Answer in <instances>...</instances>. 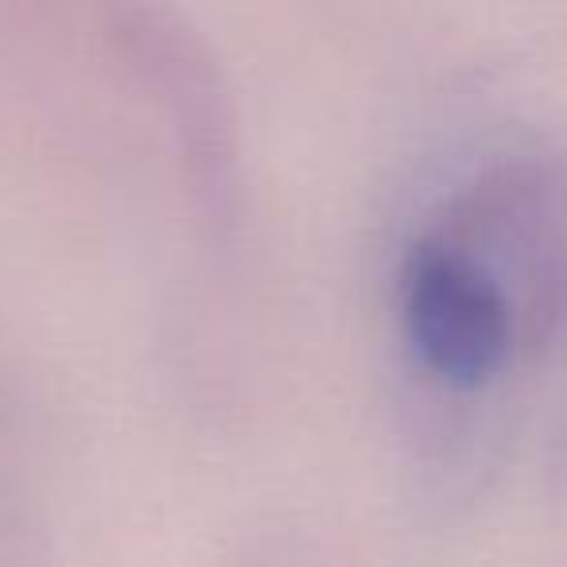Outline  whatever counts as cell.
<instances>
[{"label":"cell","instance_id":"6da1fadb","mask_svg":"<svg viewBox=\"0 0 567 567\" xmlns=\"http://www.w3.org/2000/svg\"><path fill=\"white\" fill-rule=\"evenodd\" d=\"M105 40L164 113L203 237L229 249L241 229V133L214 51L156 0H117Z\"/></svg>","mask_w":567,"mask_h":567},{"label":"cell","instance_id":"7a4b0ae2","mask_svg":"<svg viewBox=\"0 0 567 567\" xmlns=\"http://www.w3.org/2000/svg\"><path fill=\"white\" fill-rule=\"evenodd\" d=\"M435 234L466 245L505 284L520 347L544 350L567 331V164L505 156L443 203Z\"/></svg>","mask_w":567,"mask_h":567},{"label":"cell","instance_id":"3957f363","mask_svg":"<svg viewBox=\"0 0 567 567\" xmlns=\"http://www.w3.org/2000/svg\"><path fill=\"white\" fill-rule=\"evenodd\" d=\"M396 303L416 365L451 393H482L525 350L505 284L486 260L435 229L404 249Z\"/></svg>","mask_w":567,"mask_h":567}]
</instances>
